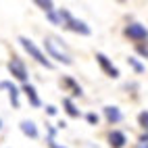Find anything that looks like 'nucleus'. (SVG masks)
I'll return each mask as SVG.
<instances>
[{
	"label": "nucleus",
	"mask_w": 148,
	"mask_h": 148,
	"mask_svg": "<svg viewBox=\"0 0 148 148\" xmlns=\"http://www.w3.org/2000/svg\"><path fill=\"white\" fill-rule=\"evenodd\" d=\"M125 144H127V136L123 132L113 130L111 134H108V146H111V148H123Z\"/></svg>",
	"instance_id": "nucleus-8"
},
{
	"label": "nucleus",
	"mask_w": 148,
	"mask_h": 148,
	"mask_svg": "<svg viewBox=\"0 0 148 148\" xmlns=\"http://www.w3.org/2000/svg\"><path fill=\"white\" fill-rule=\"evenodd\" d=\"M102 113H104V117H106V121H108V123H119V121L123 119L121 111H119L117 106H111V104H106V106L102 108Z\"/></svg>",
	"instance_id": "nucleus-9"
},
{
	"label": "nucleus",
	"mask_w": 148,
	"mask_h": 148,
	"mask_svg": "<svg viewBox=\"0 0 148 148\" xmlns=\"http://www.w3.org/2000/svg\"><path fill=\"white\" fill-rule=\"evenodd\" d=\"M36 4H38V6H40V8H42V11H46V15L54 11V4H52V2H44V0H38V2H36Z\"/></svg>",
	"instance_id": "nucleus-16"
},
{
	"label": "nucleus",
	"mask_w": 148,
	"mask_h": 148,
	"mask_svg": "<svg viewBox=\"0 0 148 148\" xmlns=\"http://www.w3.org/2000/svg\"><path fill=\"white\" fill-rule=\"evenodd\" d=\"M23 92H25V96H27V100H29V104L32 106H40L42 102H40V96H38V92H36V88L32 86V84H23Z\"/></svg>",
	"instance_id": "nucleus-10"
},
{
	"label": "nucleus",
	"mask_w": 148,
	"mask_h": 148,
	"mask_svg": "<svg viewBox=\"0 0 148 148\" xmlns=\"http://www.w3.org/2000/svg\"><path fill=\"white\" fill-rule=\"evenodd\" d=\"M46 113H48V115H56V106L48 104V106H46Z\"/></svg>",
	"instance_id": "nucleus-20"
},
{
	"label": "nucleus",
	"mask_w": 148,
	"mask_h": 148,
	"mask_svg": "<svg viewBox=\"0 0 148 148\" xmlns=\"http://www.w3.org/2000/svg\"><path fill=\"white\" fill-rule=\"evenodd\" d=\"M125 36L134 42H142V40H148V29L140 23H130L125 27Z\"/></svg>",
	"instance_id": "nucleus-5"
},
{
	"label": "nucleus",
	"mask_w": 148,
	"mask_h": 148,
	"mask_svg": "<svg viewBox=\"0 0 148 148\" xmlns=\"http://www.w3.org/2000/svg\"><path fill=\"white\" fill-rule=\"evenodd\" d=\"M140 142H144V144H148V134H144V136L140 138Z\"/></svg>",
	"instance_id": "nucleus-21"
},
{
	"label": "nucleus",
	"mask_w": 148,
	"mask_h": 148,
	"mask_svg": "<svg viewBox=\"0 0 148 148\" xmlns=\"http://www.w3.org/2000/svg\"><path fill=\"white\" fill-rule=\"evenodd\" d=\"M19 127H21V132H23L27 138H32V140H36V138H38V127H36V123H34V121L23 119L21 123H19Z\"/></svg>",
	"instance_id": "nucleus-11"
},
{
	"label": "nucleus",
	"mask_w": 148,
	"mask_h": 148,
	"mask_svg": "<svg viewBox=\"0 0 148 148\" xmlns=\"http://www.w3.org/2000/svg\"><path fill=\"white\" fill-rule=\"evenodd\" d=\"M58 15H61V21H63L65 29H71L73 34H79V36H90V27L84 21H79V19H75L67 8H58Z\"/></svg>",
	"instance_id": "nucleus-1"
},
{
	"label": "nucleus",
	"mask_w": 148,
	"mask_h": 148,
	"mask_svg": "<svg viewBox=\"0 0 148 148\" xmlns=\"http://www.w3.org/2000/svg\"><path fill=\"white\" fill-rule=\"evenodd\" d=\"M96 63L100 65V69L108 75V77H113V79H117L119 77V69H117L111 61H108V56L106 54H102V52H96Z\"/></svg>",
	"instance_id": "nucleus-6"
},
{
	"label": "nucleus",
	"mask_w": 148,
	"mask_h": 148,
	"mask_svg": "<svg viewBox=\"0 0 148 148\" xmlns=\"http://www.w3.org/2000/svg\"><path fill=\"white\" fill-rule=\"evenodd\" d=\"M63 82H65V84H67V86H69V88H71V90H73V96H82V88L77 86V84H75L73 79H71V77H65Z\"/></svg>",
	"instance_id": "nucleus-14"
},
{
	"label": "nucleus",
	"mask_w": 148,
	"mask_h": 148,
	"mask_svg": "<svg viewBox=\"0 0 148 148\" xmlns=\"http://www.w3.org/2000/svg\"><path fill=\"white\" fill-rule=\"evenodd\" d=\"M138 52H140L142 56H146V58H148V46H144V44H138Z\"/></svg>",
	"instance_id": "nucleus-18"
},
{
	"label": "nucleus",
	"mask_w": 148,
	"mask_h": 148,
	"mask_svg": "<svg viewBox=\"0 0 148 148\" xmlns=\"http://www.w3.org/2000/svg\"><path fill=\"white\" fill-rule=\"evenodd\" d=\"M8 71L13 73L15 79L27 84V69H25V63H23L19 56H13V58H11V63H8Z\"/></svg>",
	"instance_id": "nucleus-4"
},
{
	"label": "nucleus",
	"mask_w": 148,
	"mask_h": 148,
	"mask_svg": "<svg viewBox=\"0 0 148 148\" xmlns=\"http://www.w3.org/2000/svg\"><path fill=\"white\" fill-rule=\"evenodd\" d=\"M19 42H21V46L27 50V54H29V56L36 58V63H40V65H42V67H46V69H50V67H52V63L46 58V54H44V52H42V50H40V48H38L32 40H29V38L21 36V38H19Z\"/></svg>",
	"instance_id": "nucleus-2"
},
{
	"label": "nucleus",
	"mask_w": 148,
	"mask_h": 148,
	"mask_svg": "<svg viewBox=\"0 0 148 148\" xmlns=\"http://www.w3.org/2000/svg\"><path fill=\"white\" fill-rule=\"evenodd\" d=\"M63 106H65V111H67L69 117H73V119H77V117H79V111H77V106L73 104L71 98H63Z\"/></svg>",
	"instance_id": "nucleus-12"
},
{
	"label": "nucleus",
	"mask_w": 148,
	"mask_h": 148,
	"mask_svg": "<svg viewBox=\"0 0 148 148\" xmlns=\"http://www.w3.org/2000/svg\"><path fill=\"white\" fill-rule=\"evenodd\" d=\"M46 142H48V148H65V146H58V144H56V142L52 140V138H48Z\"/></svg>",
	"instance_id": "nucleus-19"
},
{
	"label": "nucleus",
	"mask_w": 148,
	"mask_h": 148,
	"mask_svg": "<svg viewBox=\"0 0 148 148\" xmlns=\"http://www.w3.org/2000/svg\"><path fill=\"white\" fill-rule=\"evenodd\" d=\"M127 65H130L136 73H142V71H144V65H142L140 61H138L136 56H130V58H127Z\"/></svg>",
	"instance_id": "nucleus-13"
},
{
	"label": "nucleus",
	"mask_w": 148,
	"mask_h": 148,
	"mask_svg": "<svg viewBox=\"0 0 148 148\" xmlns=\"http://www.w3.org/2000/svg\"><path fill=\"white\" fill-rule=\"evenodd\" d=\"M44 50L50 54V58H54V61H58V63H65V65H71L73 63L71 58H69V54H65L61 48L54 44V40H44Z\"/></svg>",
	"instance_id": "nucleus-3"
},
{
	"label": "nucleus",
	"mask_w": 148,
	"mask_h": 148,
	"mask_svg": "<svg viewBox=\"0 0 148 148\" xmlns=\"http://www.w3.org/2000/svg\"><path fill=\"white\" fill-rule=\"evenodd\" d=\"M138 123H140V127L146 130V134H148V111H142L138 115Z\"/></svg>",
	"instance_id": "nucleus-15"
},
{
	"label": "nucleus",
	"mask_w": 148,
	"mask_h": 148,
	"mask_svg": "<svg viewBox=\"0 0 148 148\" xmlns=\"http://www.w3.org/2000/svg\"><path fill=\"white\" fill-rule=\"evenodd\" d=\"M0 90H8V98L15 108H19V88L11 82H0Z\"/></svg>",
	"instance_id": "nucleus-7"
},
{
	"label": "nucleus",
	"mask_w": 148,
	"mask_h": 148,
	"mask_svg": "<svg viewBox=\"0 0 148 148\" xmlns=\"http://www.w3.org/2000/svg\"><path fill=\"white\" fill-rule=\"evenodd\" d=\"M138 148H148V144H144V142H138Z\"/></svg>",
	"instance_id": "nucleus-22"
},
{
	"label": "nucleus",
	"mask_w": 148,
	"mask_h": 148,
	"mask_svg": "<svg viewBox=\"0 0 148 148\" xmlns=\"http://www.w3.org/2000/svg\"><path fill=\"white\" fill-rule=\"evenodd\" d=\"M86 121L90 123V125H98V121H100V117H98L96 113H88V115H86Z\"/></svg>",
	"instance_id": "nucleus-17"
},
{
	"label": "nucleus",
	"mask_w": 148,
	"mask_h": 148,
	"mask_svg": "<svg viewBox=\"0 0 148 148\" xmlns=\"http://www.w3.org/2000/svg\"><path fill=\"white\" fill-rule=\"evenodd\" d=\"M0 127H2V121H0Z\"/></svg>",
	"instance_id": "nucleus-23"
}]
</instances>
